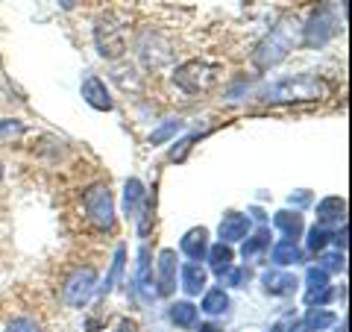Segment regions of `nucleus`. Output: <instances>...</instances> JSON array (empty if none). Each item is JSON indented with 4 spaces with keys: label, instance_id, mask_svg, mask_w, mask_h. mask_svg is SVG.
I'll list each match as a JSON object with an SVG mask.
<instances>
[{
    "label": "nucleus",
    "instance_id": "c756f323",
    "mask_svg": "<svg viewBox=\"0 0 352 332\" xmlns=\"http://www.w3.org/2000/svg\"><path fill=\"white\" fill-rule=\"evenodd\" d=\"M247 276L250 273L244 268H229L226 273H220V282H226V285H232V289H238V285H244Z\"/></svg>",
    "mask_w": 352,
    "mask_h": 332
},
{
    "label": "nucleus",
    "instance_id": "473e14b6",
    "mask_svg": "<svg viewBox=\"0 0 352 332\" xmlns=\"http://www.w3.org/2000/svg\"><path fill=\"white\" fill-rule=\"evenodd\" d=\"M115 332H138V324H135V320H129V318H124V320H120V324L115 326Z\"/></svg>",
    "mask_w": 352,
    "mask_h": 332
},
{
    "label": "nucleus",
    "instance_id": "e433bc0d",
    "mask_svg": "<svg viewBox=\"0 0 352 332\" xmlns=\"http://www.w3.org/2000/svg\"><path fill=\"white\" fill-rule=\"evenodd\" d=\"M288 332H311V329H308V326H305V324H294V326H291V329H288Z\"/></svg>",
    "mask_w": 352,
    "mask_h": 332
},
{
    "label": "nucleus",
    "instance_id": "f257e3e1",
    "mask_svg": "<svg viewBox=\"0 0 352 332\" xmlns=\"http://www.w3.org/2000/svg\"><path fill=\"white\" fill-rule=\"evenodd\" d=\"M329 92V85L317 76H288V80H279L267 85L261 92L264 101L276 103V101H317L320 94Z\"/></svg>",
    "mask_w": 352,
    "mask_h": 332
},
{
    "label": "nucleus",
    "instance_id": "b1692460",
    "mask_svg": "<svg viewBox=\"0 0 352 332\" xmlns=\"http://www.w3.org/2000/svg\"><path fill=\"white\" fill-rule=\"evenodd\" d=\"M124 259H126V250L124 247H118V253H115V262H112V271H109V276H106V282L100 285V294L106 297L109 291L118 285V280H120V273H124Z\"/></svg>",
    "mask_w": 352,
    "mask_h": 332
},
{
    "label": "nucleus",
    "instance_id": "5701e85b",
    "mask_svg": "<svg viewBox=\"0 0 352 332\" xmlns=\"http://www.w3.org/2000/svg\"><path fill=\"white\" fill-rule=\"evenodd\" d=\"M229 309V294L223 289H212L203 297V312L206 315H223Z\"/></svg>",
    "mask_w": 352,
    "mask_h": 332
},
{
    "label": "nucleus",
    "instance_id": "a211bd4d",
    "mask_svg": "<svg viewBox=\"0 0 352 332\" xmlns=\"http://www.w3.org/2000/svg\"><path fill=\"white\" fill-rule=\"evenodd\" d=\"M273 227L276 229H282L285 232V238L288 241H296L305 232V224H302V215L300 212H276V218H273Z\"/></svg>",
    "mask_w": 352,
    "mask_h": 332
},
{
    "label": "nucleus",
    "instance_id": "ddd939ff",
    "mask_svg": "<svg viewBox=\"0 0 352 332\" xmlns=\"http://www.w3.org/2000/svg\"><path fill=\"white\" fill-rule=\"evenodd\" d=\"M261 282H264V291L273 297H288L296 291V285H300L294 273H282V271H267L261 276Z\"/></svg>",
    "mask_w": 352,
    "mask_h": 332
},
{
    "label": "nucleus",
    "instance_id": "4be33fe9",
    "mask_svg": "<svg viewBox=\"0 0 352 332\" xmlns=\"http://www.w3.org/2000/svg\"><path fill=\"white\" fill-rule=\"evenodd\" d=\"M335 320H338L335 312H326V309H308L305 318H302V324L311 329V332H323V329L332 326Z\"/></svg>",
    "mask_w": 352,
    "mask_h": 332
},
{
    "label": "nucleus",
    "instance_id": "c85d7f7f",
    "mask_svg": "<svg viewBox=\"0 0 352 332\" xmlns=\"http://www.w3.org/2000/svg\"><path fill=\"white\" fill-rule=\"evenodd\" d=\"M317 268H323L326 273L329 271H344V253H323Z\"/></svg>",
    "mask_w": 352,
    "mask_h": 332
},
{
    "label": "nucleus",
    "instance_id": "f3484780",
    "mask_svg": "<svg viewBox=\"0 0 352 332\" xmlns=\"http://www.w3.org/2000/svg\"><path fill=\"white\" fill-rule=\"evenodd\" d=\"M179 276H182V289L188 294H200L206 289V268L200 262H188L179 268Z\"/></svg>",
    "mask_w": 352,
    "mask_h": 332
},
{
    "label": "nucleus",
    "instance_id": "20e7f679",
    "mask_svg": "<svg viewBox=\"0 0 352 332\" xmlns=\"http://www.w3.org/2000/svg\"><path fill=\"white\" fill-rule=\"evenodd\" d=\"M302 30H305V39H302L305 48H323V44L332 41L344 27H340V21H338L332 6H320Z\"/></svg>",
    "mask_w": 352,
    "mask_h": 332
},
{
    "label": "nucleus",
    "instance_id": "2eb2a0df",
    "mask_svg": "<svg viewBox=\"0 0 352 332\" xmlns=\"http://www.w3.org/2000/svg\"><path fill=\"white\" fill-rule=\"evenodd\" d=\"M346 218V200L344 197H326V200L317 203V224L329 227V224H338V220Z\"/></svg>",
    "mask_w": 352,
    "mask_h": 332
},
{
    "label": "nucleus",
    "instance_id": "393cba45",
    "mask_svg": "<svg viewBox=\"0 0 352 332\" xmlns=\"http://www.w3.org/2000/svg\"><path fill=\"white\" fill-rule=\"evenodd\" d=\"M182 129H185L182 121H168V124H162L159 129H153V132H150V145H153V147H156V145H164V141H170L176 132H182Z\"/></svg>",
    "mask_w": 352,
    "mask_h": 332
},
{
    "label": "nucleus",
    "instance_id": "7ed1b4c3",
    "mask_svg": "<svg viewBox=\"0 0 352 332\" xmlns=\"http://www.w3.org/2000/svg\"><path fill=\"white\" fill-rule=\"evenodd\" d=\"M85 218L103 232L115 229V200L109 185H91L85 191Z\"/></svg>",
    "mask_w": 352,
    "mask_h": 332
},
{
    "label": "nucleus",
    "instance_id": "9b49d317",
    "mask_svg": "<svg viewBox=\"0 0 352 332\" xmlns=\"http://www.w3.org/2000/svg\"><path fill=\"white\" fill-rule=\"evenodd\" d=\"M217 232H220V245H235V241L247 238V232H250V218L241 215V212H226L223 220H220Z\"/></svg>",
    "mask_w": 352,
    "mask_h": 332
},
{
    "label": "nucleus",
    "instance_id": "aec40b11",
    "mask_svg": "<svg viewBox=\"0 0 352 332\" xmlns=\"http://www.w3.org/2000/svg\"><path fill=\"white\" fill-rule=\"evenodd\" d=\"M168 315H170V324H173V326H179V329H191V326L197 324V306L188 303V300L173 303Z\"/></svg>",
    "mask_w": 352,
    "mask_h": 332
},
{
    "label": "nucleus",
    "instance_id": "9d476101",
    "mask_svg": "<svg viewBox=\"0 0 352 332\" xmlns=\"http://www.w3.org/2000/svg\"><path fill=\"white\" fill-rule=\"evenodd\" d=\"M176 271H179V264H176V250H162L159 253V289L156 294L159 297H170L176 291Z\"/></svg>",
    "mask_w": 352,
    "mask_h": 332
},
{
    "label": "nucleus",
    "instance_id": "f704fd0d",
    "mask_svg": "<svg viewBox=\"0 0 352 332\" xmlns=\"http://www.w3.org/2000/svg\"><path fill=\"white\" fill-rule=\"evenodd\" d=\"M76 3H80V0H59V6L65 9V12H71V9H74Z\"/></svg>",
    "mask_w": 352,
    "mask_h": 332
},
{
    "label": "nucleus",
    "instance_id": "c9c22d12",
    "mask_svg": "<svg viewBox=\"0 0 352 332\" xmlns=\"http://www.w3.org/2000/svg\"><path fill=\"white\" fill-rule=\"evenodd\" d=\"M197 332H223V329H220L217 324H203V326L197 329Z\"/></svg>",
    "mask_w": 352,
    "mask_h": 332
},
{
    "label": "nucleus",
    "instance_id": "f8f14e48",
    "mask_svg": "<svg viewBox=\"0 0 352 332\" xmlns=\"http://www.w3.org/2000/svg\"><path fill=\"white\" fill-rule=\"evenodd\" d=\"M179 250L188 256L191 262H203L206 253H208V229L206 227H194L182 236L179 241Z\"/></svg>",
    "mask_w": 352,
    "mask_h": 332
},
{
    "label": "nucleus",
    "instance_id": "dca6fc26",
    "mask_svg": "<svg viewBox=\"0 0 352 332\" xmlns=\"http://www.w3.org/2000/svg\"><path fill=\"white\" fill-rule=\"evenodd\" d=\"M147 200V191H144V183L141 180H126V185H124V209H126V215L129 218H138V212H141V203Z\"/></svg>",
    "mask_w": 352,
    "mask_h": 332
},
{
    "label": "nucleus",
    "instance_id": "58836bf2",
    "mask_svg": "<svg viewBox=\"0 0 352 332\" xmlns=\"http://www.w3.org/2000/svg\"><path fill=\"white\" fill-rule=\"evenodd\" d=\"M340 332H346V320H344V324H340Z\"/></svg>",
    "mask_w": 352,
    "mask_h": 332
},
{
    "label": "nucleus",
    "instance_id": "cd10ccee",
    "mask_svg": "<svg viewBox=\"0 0 352 332\" xmlns=\"http://www.w3.org/2000/svg\"><path fill=\"white\" fill-rule=\"evenodd\" d=\"M197 138H203V132H191L188 138H182L179 145H176V147L170 150V159H173V162H182L185 156H188V150L194 147V141H197Z\"/></svg>",
    "mask_w": 352,
    "mask_h": 332
},
{
    "label": "nucleus",
    "instance_id": "a878e982",
    "mask_svg": "<svg viewBox=\"0 0 352 332\" xmlns=\"http://www.w3.org/2000/svg\"><path fill=\"white\" fill-rule=\"evenodd\" d=\"M267 245H270V232L267 229H258L256 236L244 241V250H241V253H244V259H250V256H256V253L264 250Z\"/></svg>",
    "mask_w": 352,
    "mask_h": 332
},
{
    "label": "nucleus",
    "instance_id": "72a5a7b5",
    "mask_svg": "<svg viewBox=\"0 0 352 332\" xmlns=\"http://www.w3.org/2000/svg\"><path fill=\"white\" fill-rule=\"evenodd\" d=\"M294 203H296V206H302V203H308V194H305V191H300V194H296V197L291 194V206H294Z\"/></svg>",
    "mask_w": 352,
    "mask_h": 332
},
{
    "label": "nucleus",
    "instance_id": "4c0bfd02",
    "mask_svg": "<svg viewBox=\"0 0 352 332\" xmlns=\"http://www.w3.org/2000/svg\"><path fill=\"white\" fill-rule=\"evenodd\" d=\"M0 180H3V162H0Z\"/></svg>",
    "mask_w": 352,
    "mask_h": 332
},
{
    "label": "nucleus",
    "instance_id": "2f4dec72",
    "mask_svg": "<svg viewBox=\"0 0 352 332\" xmlns=\"http://www.w3.org/2000/svg\"><path fill=\"white\" fill-rule=\"evenodd\" d=\"M24 124L21 121H0V136H21Z\"/></svg>",
    "mask_w": 352,
    "mask_h": 332
},
{
    "label": "nucleus",
    "instance_id": "0eeeda50",
    "mask_svg": "<svg viewBox=\"0 0 352 332\" xmlns=\"http://www.w3.org/2000/svg\"><path fill=\"white\" fill-rule=\"evenodd\" d=\"M94 291H97V273H94V268H76L68 280H65L62 297H65V303H68V306L82 309L94 297Z\"/></svg>",
    "mask_w": 352,
    "mask_h": 332
},
{
    "label": "nucleus",
    "instance_id": "1a4fd4ad",
    "mask_svg": "<svg viewBox=\"0 0 352 332\" xmlns=\"http://www.w3.org/2000/svg\"><path fill=\"white\" fill-rule=\"evenodd\" d=\"M305 285H308V291H305V303L308 306H323L329 297H332V285H329V273L323 268H308L305 273Z\"/></svg>",
    "mask_w": 352,
    "mask_h": 332
},
{
    "label": "nucleus",
    "instance_id": "7c9ffc66",
    "mask_svg": "<svg viewBox=\"0 0 352 332\" xmlns=\"http://www.w3.org/2000/svg\"><path fill=\"white\" fill-rule=\"evenodd\" d=\"M6 332H41V326L36 324V320H30V318H15L12 324L6 326Z\"/></svg>",
    "mask_w": 352,
    "mask_h": 332
},
{
    "label": "nucleus",
    "instance_id": "4468645a",
    "mask_svg": "<svg viewBox=\"0 0 352 332\" xmlns=\"http://www.w3.org/2000/svg\"><path fill=\"white\" fill-rule=\"evenodd\" d=\"M135 291L141 294V300H153V276H150V250L141 247L138 250V264H135Z\"/></svg>",
    "mask_w": 352,
    "mask_h": 332
},
{
    "label": "nucleus",
    "instance_id": "bb28decb",
    "mask_svg": "<svg viewBox=\"0 0 352 332\" xmlns=\"http://www.w3.org/2000/svg\"><path fill=\"white\" fill-rule=\"evenodd\" d=\"M329 241H332V232H329L326 227H314L311 232H308V250H314V253H320Z\"/></svg>",
    "mask_w": 352,
    "mask_h": 332
},
{
    "label": "nucleus",
    "instance_id": "6e6552de",
    "mask_svg": "<svg viewBox=\"0 0 352 332\" xmlns=\"http://www.w3.org/2000/svg\"><path fill=\"white\" fill-rule=\"evenodd\" d=\"M82 97H85V103L97 109V112H112V94H109V88L106 83L100 80V76H85L82 80Z\"/></svg>",
    "mask_w": 352,
    "mask_h": 332
},
{
    "label": "nucleus",
    "instance_id": "39448f33",
    "mask_svg": "<svg viewBox=\"0 0 352 332\" xmlns=\"http://www.w3.org/2000/svg\"><path fill=\"white\" fill-rule=\"evenodd\" d=\"M288 53H291L288 30L276 27L267 39H261V44L256 48V53H252V62H256L261 71H267V68H276L282 59H288Z\"/></svg>",
    "mask_w": 352,
    "mask_h": 332
},
{
    "label": "nucleus",
    "instance_id": "412c9836",
    "mask_svg": "<svg viewBox=\"0 0 352 332\" xmlns=\"http://www.w3.org/2000/svg\"><path fill=\"white\" fill-rule=\"evenodd\" d=\"M206 256H208V264H212V271H214L217 276L232 268V247H229V245H214V247H208Z\"/></svg>",
    "mask_w": 352,
    "mask_h": 332
},
{
    "label": "nucleus",
    "instance_id": "f03ea898",
    "mask_svg": "<svg viewBox=\"0 0 352 332\" xmlns=\"http://www.w3.org/2000/svg\"><path fill=\"white\" fill-rule=\"evenodd\" d=\"M220 80V65L212 62H200V59H191L176 68L173 74V83L176 88H182L185 94H206L212 92Z\"/></svg>",
    "mask_w": 352,
    "mask_h": 332
},
{
    "label": "nucleus",
    "instance_id": "6ab92c4d",
    "mask_svg": "<svg viewBox=\"0 0 352 332\" xmlns=\"http://www.w3.org/2000/svg\"><path fill=\"white\" fill-rule=\"evenodd\" d=\"M270 262L276 264V268H288V264H296L302 262V250L296 247V241H279V245H273L270 250Z\"/></svg>",
    "mask_w": 352,
    "mask_h": 332
},
{
    "label": "nucleus",
    "instance_id": "423d86ee",
    "mask_svg": "<svg viewBox=\"0 0 352 332\" xmlns=\"http://www.w3.org/2000/svg\"><path fill=\"white\" fill-rule=\"evenodd\" d=\"M94 39H97V53L103 59H118L124 56L126 50V39H124V27L115 15H106L97 21V30H94Z\"/></svg>",
    "mask_w": 352,
    "mask_h": 332
}]
</instances>
